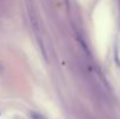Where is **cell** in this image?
<instances>
[{
  "instance_id": "1",
  "label": "cell",
  "mask_w": 120,
  "mask_h": 119,
  "mask_svg": "<svg viewBox=\"0 0 120 119\" xmlns=\"http://www.w3.org/2000/svg\"><path fill=\"white\" fill-rule=\"evenodd\" d=\"M33 119H42V117H41L40 115H35V113H32V116H30Z\"/></svg>"
}]
</instances>
